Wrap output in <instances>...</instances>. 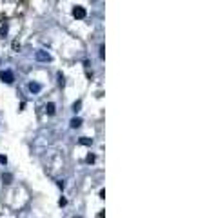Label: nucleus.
Listing matches in <instances>:
<instances>
[{
    "instance_id": "obj_17",
    "label": "nucleus",
    "mask_w": 207,
    "mask_h": 218,
    "mask_svg": "<svg viewBox=\"0 0 207 218\" xmlns=\"http://www.w3.org/2000/svg\"><path fill=\"white\" fill-rule=\"evenodd\" d=\"M74 218H82V216H74Z\"/></svg>"
},
{
    "instance_id": "obj_13",
    "label": "nucleus",
    "mask_w": 207,
    "mask_h": 218,
    "mask_svg": "<svg viewBox=\"0 0 207 218\" xmlns=\"http://www.w3.org/2000/svg\"><path fill=\"white\" fill-rule=\"evenodd\" d=\"M100 58H105V46H100Z\"/></svg>"
},
{
    "instance_id": "obj_9",
    "label": "nucleus",
    "mask_w": 207,
    "mask_h": 218,
    "mask_svg": "<svg viewBox=\"0 0 207 218\" xmlns=\"http://www.w3.org/2000/svg\"><path fill=\"white\" fill-rule=\"evenodd\" d=\"M85 162H87V164H95V162H96V157H95V154H91V153H89V154H87V157H85Z\"/></svg>"
},
{
    "instance_id": "obj_3",
    "label": "nucleus",
    "mask_w": 207,
    "mask_h": 218,
    "mask_svg": "<svg viewBox=\"0 0 207 218\" xmlns=\"http://www.w3.org/2000/svg\"><path fill=\"white\" fill-rule=\"evenodd\" d=\"M37 60H40V62H51V55L49 53H46V51H37Z\"/></svg>"
},
{
    "instance_id": "obj_8",
    "label": "nucleus",
    "mask_w": 207,
    "mask_h": 218,
    "mask_svg": "<svg viewBox=\"0 0 207 218\" xmlns=\"http://www.w3.org/2000/svg\"><path fill=\"white\" fill-rule=\"evenodd\" d=\"M57 76H58V86L64 87V86H65V76L62 75V71H58V75H57Z\"/></svg>"
},
{
    "instance_id": "obj_16",
    "label": "nucleus",
    "mask_w": 207,
    "mask_h": 218,
    "mask_svg": "<svg viewBox=\"0 0 207 218\" xmlns=\"http://www.w3.org/2000/svg\"><path fill=\"white\" fill-rule=\"evenodd\" d=\"M0 164H7V158L4 157V154H0Z\"/></svg>"
},
{
    "instance_id": "obj_12",
    "label": "nucleus",
    "mask_w": 207,
    "mask_h": 218,
    "mask_svg": "<svg viewBox=\"0 0 207 218\" xmlns=\"http://www.w3.org/2000/svg\"><path fill=\"white\" fill-rule=\"evenodd\" d=\"M7 29H9V27H7V24H4V26H2V29H0V36H6V35H7Z\"/></svg>"
},
{
    "instance_id": "obj_1",
    "label": "nucleus",
    "mask_w": 207,
    "mask_h": 218,
    "mask_svg": "<svg viewBox=\"0 0 207 218\" xmlns=\"http://www.w3.org/2000/svg\"><path fill=\"white\" fill-rule=\"evenodd\" d=\"M0 80L6 82V84H13V82H15V75H13V73H11L9 69L0 71Z\"/></svg>"
},
{
    "instance_id": "obj_15",
    "label": "nucleus",
    "mask_w": 207,
    "mask_h": 218,
    "mask_svg": "<svg viewBox=\"0 0 207 218\" xmlns=\"http://www.w3.org/2000/svg\"><path fill=\"white\" fill-rule=\"evenodd\" d=\"M58 205H60V207H64V205H67V200H65V198H60V200H58Z\"/></svg>"
},
{
    "instance_id": "obj_5",
    "label": "nucleus",
    "mask_w": 207,
    "mask_h": 218,
    "mask_svg": "<svg viewBox=\"0 0 207 218\" xmlns=\"http://www.w3.org/2000/svg\"><path fill=\"white\" fill-rule=\"evenodd\" d=\"M54 111H57V106H54L53 102L46 104V113H47V115H54Z\"/></svg>"
},
{
    "instance_id": "obj_7",
    "label": "nucleus",
    "mask_w": 207,
    "mask_h": 218,
    "mask_svg": "<svg viewBox=\"0 0 207 218\" xmlns=\"http://www.w3.org/2000/svg\"><path fill=\"white\" fill-rule=\"evenodd\" d=\"M11 180H13V176H11L9 173H4V174H2V182H4V184H11Z\"/></svg>"
},
{
    "instance_id": "obj_2",
    "label": "nucleus",
    "mask_w": 207,
    "mask_h": 218,
    "mask_svg": "<svg viewBox=\"0 0 207 218\" xmlns=\"http://www.w3.org/2000/svg\"><path fill=\"white\" fill-rule=\"evenodd\" d=\"M85 15H87L85 7H82V6H74V7H73V16H74L76 20H84Z\"/></svg>"
},
{
    "instance_id": "obj_6",
    "label": "nucleus",
    "mask_w": 207,
    "mask_h": 218,
    "mask_svg": "<svg viewBox=\"0 0 207 218\" xmlns=\"http://www.w3.org/2000/svg\"><path fill=\"white\" fill-rule=\"evenodd\" d=\"M69 124H71V127H73V129H76V127H80V126H82V118H73Z\"/></svg>"
},
{
    "instance_id": "obj_4",
    "label": "nucleus",
    "mask_w": 207,
    "mask_h": 218,
    "mask_svg": "<svg viewBox=\"0 0 207 218\" xmlns=\"http://www.w3.org/2000/svg\"><path fill=\"white\" fill-rule=\"evenodd\" d=\"M27 87H29L31 93H40V89H42V86L38 84V82H29V86H27Z\"/></svg>"
},
{
    "instance_id": "obj_14",
    "label": "nucleus",
    "mask_w": 207,
    "mask_h": 218,
    "mask_svg": "<svg viewBox=\"0 0 207 218\" xmlns=\"http://www.w3.org/2000/svg\"><path fill=\"white\" fill-rule=\"evenodd\" d=\"M13 49L15 51H20V42H18V40H15V42H13Z\"/></svg>"
},
{
    "instance_id": "obj_11",
    "label": "nucleus",
    "mask_w": 207,
    "mask_h": 218,
    "mask_svg": "<svg viewBox=\"0 0 207 218\" xmlns=\"http://www.w3.org/2000/svg\"><path fill=\"white\" fill-rule=\"evenodd\" d=\"M78 142H80L82 145H91V144H93V140H91V138H85V137H84V138H80Z\"/></svg>"
},
{
    "instance_id": "obj_10",
    "label": "nucleus",
    "mask_w": 207,
    "mask_h": 218,
    "mask_svg": "<svg viewBox=\"0 0 207 218\" xmlns=\"http://www.w3.org/2000/svg\"><path fill=\"white\" fill-rule=\"evenodd\" d=\"M80 107H82V100H76V102L73 104V111H74V113L80 111Z\"/></svg>"
}]
</instances>
